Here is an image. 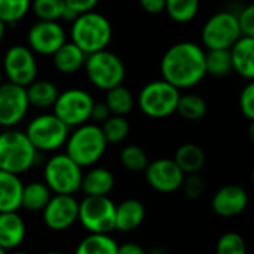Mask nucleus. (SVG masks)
<instances>
[{"mask_svg":"<svg viewBox=\"0 0 254 254\" xmlns=\"http://www.w3.org/2000/svg\"><path fill=\"white\" fill-rule=\"evenodd\" d=\"M1 79H3V71H1V68H0V85L3 83V82H1Z\"/></svg>","mask_w":254,"mask_h":254,"instance_id":"8fccbe9b","label":"nucleus"},{"mask_svg":"<svg viewBox=\"0 0 254 254\" xmlns=\"http://www.w3.org/2000/svg\"><path fill=\"white\" fill-rule=\"evenodd\" d=\"M94 103L92 95L85 89L70 88L60 92L52 107V113L71 129L91 121Z\"/></svg>","mask_w":254,"mask_h":254,"instance_id":"9b49d317","label":"nucleus"},{"mask_svg":"<svg viewBox=\"0 0 254 254\" xmlns=\"http://www.w3.org/2000/svg\"><path fill=\"white\" fill-rule=\"evenodd\" d=\"M240 110L249 119L254 121V80H250L240 94Z\"/></svg>","mask_w":254,"mask_h":254,"instance_id":"4c0bfd02","label":"nucleus"},{"mask_svg":"<svg viewBox=\"0 0 254 254\" xmlns=\"http://www.w3.org/2000/svg\"><path fill=\"white\" fill-rule=\"evenodd\" d=\"M115 176L109 168L91 167L83 173L80 192L85 196H109L115 188Z\"/></svg>","mask_w":254,"mask_h":254,"instance_id":"aec40b11","label":"nucleus"},{"mask_svg":"<svg viewBox=\"0 0 254 254\" xmlns=\"http://www.w3.org/2000/svg\"><path fill=\"white\" fill-rule=\"evenodd\" d=\"M70 34L71 42L89 55L107 49L113 36V28L104 15L91 10L77 15L71 22Z\"/></svg>","mask_w":254,"mask_h":254,"instance_id":"20e7f679","label":"nucleus"},{"mask_svg":"<svg viewBox=\"0 0 254 254\" xmlns=\"http://www.w3.org/2000/svg\"><path fill=\"white\" fill-rule=\"evenodd\" d=\"M208 104L204 100V97L198 94H185L180 95L179 104H177V112L183 119L195 122L202 119L207 115Z\"/></svg>","mask_w":254,"mask_h":254,"instance_id":"c756f323","label":"nucleus"},{"mask_svg":"<svg viewBox=\"0 0 254 254\" xmlns=\"http://www.w3.org/2000/svg\"><path fill=\"white\" fill-rule=\"evenodd\" d=\"M107 146L101 127L88 122L70 131L64 152L82 168H91L101 161Z\"/></svg>","mask_w":254,"mask_h":254,"instance_id":"f03ea898","label":"nucleus"},{"mask_svg":"<svg viewBox=\"0 0 254 254\" xmlns=\"http://www.w3.org/2000/svg\"><path fill=\"white\" fill-rule=\"evenodd\" d=\"M65 7L64 0H31V10L39 21H60Z\"/></svg>","mask_w":254,"mask_h":254,"instance_id":"72a5a7b5","label":"nucleus"},{"mask_svg":"<svg viewBox=\"0 0 254 254\" xmlns=\"http://www.w3.org/2000/svg\"><path fill=\"white\" fill-rule=\"evenodd\" d=\"M240 25L243 36H250L254 37V1L247 4L240 13H238Z\"/></svg>","mask_w":254,"mask_h":254,"instance_id":"58836bf2","label":"nucleus"},{"mask_svg":"<svg viewBox=\"0 0 254 254\" xmlns=\"http://www.w3.org/2000/svg\"><path fill=\"white\" fill-rule=\"evenodd\" d=\"M24 183L19 176L0 170V213L21 210Z\"/></svg>","mask_w":254,"mask_h":254,"instance_id":"412c9836","label":"nucleus"},{"mask_svg":"<svg viewBox=\"0 0 254 254\" xmlns=\"http://www.w3.org/2000/svg\"><path fill=\"white\" fill-rule=\"evenodd\" d=\"M25 135L39 153H57L65 146L70 128L54 113H40L25 127Z\"/></svg>","mask_w":254,"mask_h":254,"instance_id":"423d86ee","label":"nucleus"},{"mask_svg":"<svg viewBox=\"0 0 254 254\" xmlns=\"http://www.w3.org/2000/svg\"><path fill=\"white\" fill-rule=\"evenodd\" d=\"M83 168L65 152L52 153L43 165V182L54 195H76L80 192Z\"/></svg>","mask_w":254,"mask_h":254,"instance_id":"39448f33","label":"nucleus"},{"mask_svg":"<svg viewBox=\"0 0 254 254\" xmlns=\"http://www.w3.org/2000/svg\"><path fill=\"white\" fill-rule=\"evenodd\" d=\"M4 34H6V24L0 19V42L3 40Z\"/></svg>","mask_w":254,"mask_h":254,"instance_id":"49530a36","label":"nucleus"},{"mask_svg":"<svg viewBox=\"0 0 254 254\" xmlns=\"http://www.w3.org/2000/svg\"><path fill=\"white\" fill-rule=\"evenodd\" d=\"M39 152L31 144L24 131L4 129L0 132V170L22 176L37 162Z\"/></svg>","mask_w":254,"mask_h":254,"instance_id":"7ed1b4c3","label":"nucleus"},{"mask_svg":"<svg viewBox=\"0 0 254 254\" xmlns=\"http://www.w3.org/2000/svg\"><path fill=\"white\" fill-rule=\"evenodd\" d=\"M118 254H146V250L137 243H124L119 246Z\"/></svg>","mask_w":254,"mask_h":254,"instance_id":"37998d69","label":"nucleus"},{"mask_svg":"<svg viewBox=\"0 0 254 254\" xmlns=\"http://www.w3.org/2000/svg\"><path fill=\"white\" fill-rule=\"evenodd\" d=\"M146 254H171L168 250L162 249V247H152L149 252H146Z\"/></svg>","mask_w":254,"mask_h":254,"instance_id":"c03bdc74","label":"nucleus"},{"mask_svg":"<svg viewBox=\"0 0 254 254\" xmlns=\"http://www.w3.org/2000/svg\"><path fill=\"white\" fill-rule=\"evenodd\" d=\"M180 95V89L165 82L164 79L152 80L141 88L137 104L141 113L147 118L165 119L177 112Z\"/></svg>","mask_w":254,"mask_h":254,"instance_id":"0eeeda50","label":"nucleus"},{"mask_svg":"<svg viewBox=\"0 0 254 254\" xmlns=\"http://www.w3.org/2000/svg\"><path fill=\"white\" fill-rule=\"evenodd\" d=\"M43 225L52 232H65L79 222V201L74 195H52L42 211Z\"/></svg>","mask_w":254,"mask_h":254,"instance_id":"4468645a","label":"nucleus"},{"mask_svg":"<svg viewBox=\"0 0 254 254\" xmlns=\"http://www.w3.org/2000/svg\"><path fill=\"white\" fill-rule=\"evenodd\" d=\"M249 205V193L244 188L238 185L222 186L211 199L213 211L225 219L237 217L246 211Z\"/></svg>","mask_w":254,"mask_h":254,"instance_id":"f3484780","label":"nucleus"},{"mask_svg":"<svg viewBox=\"0 0 254 254\" xmlns=\"http://www.w3.org/2000/svg\"><path fill=\"white\" fill-rule=\"evenodd\" d=\"M112 116L107 104L104 101H98V103H94V107H92V112H91V121L97 122V124H103L106 122L109 118Z\"/></svg>","mask_w":254,"mask_h":254,"instance_id":"a19ab883","label":"nucleus"},{"mask_svg":"<svg viewBox=\"0 0 254 254\" xmlns=\"http://www.w3.org/2000/svg\"><path fill=\"white\" fill-rule=\"evenodd\" d=\"M182 190L189 199L201 198L204 190H205V185H204L202 177L199 174H188L183 180Z\"/></svg>","mask_w":254,"mask_h":254,"instance_id":"e433bc0d","label":"nucleus"},{"mask_svg":"<svg viewBox=\"0 0 254 254\" xmlns=\"http://www.w3.org/2000/svg\"><path fill=\"white\" fill-rule=\"evenodd\" d=\"M28 48L39 55H54L67 40L58 21H37L27 33Z\"/></svg>","mask_w":254,"mask_h":254,"instance_id":"dca6fc26","label":"nucleus"},{"mask_svg":"<svg viewBox=\"0 0 254 254\" xmlns=\"http://www.w3.org/2000/svg\"><path fill=\"white\" fill-rule=\"evenodd\" d=\"M0 254H7V252H6L4 249H1V247H0Z\"/></svg>","mask_w":254,"mask_h":254,"instance_id":"3c124183","label":"nucleus"},{"mask_svg":"<svg viewBox=\"0 0 254 254\" xmlns=\"http://www.w3.org/2000/svg\"><path fill=\"white\" fill-rule=\"evenodd\" d=\"M83 67L89 82L97 89L106 92L112 88L122 85L127 73L122 60L116 54L107 49L86 55V61Z\"/></svg>","mask_w":254,"mask_h":254,"instance_id":"6e6552de","label":"nucleus"},{"mask_svg":"<svg viewBox=\"0 0 254 254\" xmlns=\"http://www.w3.org/2000/svg\"><path fill=\"white\" fill-rule=\"evenodd\" d=\"M1 70L7 77V82L27 88L37 77L34 52L22 45L10 46L4 52Z\"/></svg>","mask_w":254,"mask_h":254,"instance_id":"f8f14e48","label":"nucleus"},{"mask_svg":"<svg viewBox=\"0 0 254 254\" xmlns=\"http://www.w3.org/2000/svg\"><path fill=\"white\" fill-rule=\"evenodd\" d=\"M31 9V0H0V19L6 25L16 24Z\"/></svg>","mask_w":254,"mask_h":254,"instance_id":"f704fd0d","label":"nucleus"},{"mask_svg":"<svg viewBox=\"0 0 254 254\" xmlns=\"http://www.w3.org/2000/svg\"><path fill=\"white\" fill-rule=\"evenodd\" d=\"M147 185L159 193H173L182 189L186 174L180 170L174 159L159 158L149 162L144 170Z\"/></svg>","mask_w":254,"mask_h":254,"instance_id":"2eb2a0df","label":"nucleus"},{"mask_svg":"<svg viewBox=\"0 0 254 254\" xmlns=\"http://www.w3.org/2000/svg\"><path fill=\"white\" fill-rule=\"evenodd\" d=\"M30 103L24 86L6 82L0 85V128L12 129L27 116Z\"/></svg>","mask_w":254,"mask_h":254,"instance_id":"ddd939ff","label":"nucleus"},{"mask_svg":"<svg viewBox=\"0 0 254 254\" xmlns=\"http://www.w3.org/2000/svg\"><path fill=\"white\" fill-rule=\"evenodd\" d=\"M85 61H86V54L73 42H65L52 55V63L55 70H58L63 74H73L79 71L85 65Z\"/></svg>","mask_w":254,"mask_h":254,"instance_id":"5701e85b","label":"nucleus"},{"mask_svg":"<svg viewBox=\"0 0 254 254\" xmlns=\"http://www.w3.org/2000/svg\"><path fill=\"white\" fill-rule=\"evenodd\" d=\"M216 254H247L246 240L238 232H226L217 240Z\"/></svg>","mask_w":254,"mask_h":254,"instance_id":"c9c22d12","label":"nucleus"},{"mask_svg":"<svg viewBox=\"0 0 254 254\" xmlns=\"http://www.w3.org/2000/svg\"><path fill=\"white\" fill-rule=\"evenodd\" d=\"M146 219V208L141 201L128 198L116 205L115 231L128 234L138 229Z\"/></svg>","mask_w":254,"mask_h":254,"instance_id":"6ab92c4d","label":"nucleus"},{"mask_svg":"<svg viewBox=\"0 0 254 254\" xmlns=\"http://www.w3.org/2000/svg\"><path fill=\"white\" fill-rule=\"evenodd\" d=\"M100 127H101V131H103L109 144H119V143L125 141L129 135V131H131L129 122L125 116L112 115Z\"/></svg>","mask_w":254,"mask_h":254,"instance_id":"2f4dec72","label":"nucleus"},{"mask_svg":"<svg viewBox=\"0 0 254 254\" xmlns=\"http://www.w3.org/2000/svg\"><path fill=\"white\" fill-rule=\"evenodd\" d=\"M243 37L238 13L220 10L211 15L201 30L205 49H231Z\"/></svg>","mask_w":254,"mask_h":254,"instance_id":"1a4fd4ad","label":"nucleus"},{"mask_svg":"<svg viewBox=\"0 0 254 254\" xmlns=\"http://www.w3.org/2000/svg\"><path fill=\"white\" fill-rule=\"evenodd\" d=\"M67 7H70L71 10H74L76 13H85V12H91L94 10V7L98 4L100 0H64Z\"/></svg>","mask_w":254,"mask_h":254,"instance_id":"ea45409f","label":"nucleus"},{"mask_svg":"<svg viewBox=\"0 0 254 254\" xmlns=\"http://www.w3.org/2000/svg\"><path fill=\"white\" fill-rule=\"evenodd\" d=\"M247 134H249L250 141L254 144V121H250V125H249V131H247Z\"/></svg>","mask_w":254,"mask_h":254,"instance_id":"a18cd8bd","label":"nucleus"},{"mask_svg":"<svg viewBox=\"0 0 254 254\" xmlns=\"http://www.w3.org/2000/svg\"><path fill=\"white\" fill-rule=\"evenodd\" d=\"M199 1L201 0H167L165 12L174 22L186 24L198 15Z\"/></svg>","mask_w":254,"mask_h":254,"instance_id":"7c9ffc66","label":"nucleus"},{"mask_svg":"<svg viewBox=\"0 0 254 254\" xmlns=\"http://www.w3.org/2000/svg\"><path fill=\"white\" fill-rule=\"evenodd\" d=\"M7 254H31V253H28V252H24V250H13V252H9Z\"/></svg>","mask_w":254,"mask_h":254,"instance_id":"de8ad7c7","label":"nucleus"},{"mask_svg":"<svg viewBox=\"0 0 254 254\" xmlns=\"http://www.w3.org/2000/svg\"><path fill=\"white\" fill-rule=\"evenodd\" d=\"M25 89L30 107H36L40 110L52 109L60 95L57 85L49 80H34Z\"/></svg>","mask_w":254,"mask_h":254,"instance_id":"393cba45","label":"nucleus"},{"mask_svg":"<svg viewBox=\"0 0 254 254\" xmlns=\"http://www.w3.org/2000/svg\"><path fill=\"white\" fill-rule=\"evenodd\" d=\"M162 79L177 89H189L207 76L205 49L193 42L170 46L161 60Z\"/></svg>","mask_w":254,"mask_h":254,"instance_id":"f257e3e1","label":"nucleus"},{"mask_svg":"<svg viewBox=\"0 0 254 254\" xmlns=\"http://www.w3.org/2000/svg\"><path fill=\"white\" fill-rule=\"evenodd\" d=\"M234 71L247 80H254V37L243 36L232 48Z\"/></svg>","mask_w":254,"mask_h":254,"instance_id":"4be33fe9","label":"nucleus"},{"mask_svg":"<svg viewBox=\"0 0 254 254\" xmlns=\"http://www.w3.org/2000/svg\"><path fill=\"white\" fill-rule=\"evenodd\" d=\"M52 195L54 193L43 180L28 182L27 185H24L21 210H25L28 213H42L51 201Z\"/></svg>","mask_w":254,"mask_h":254,"instance_id":"b1692460","label":"nucleus"},{"mask_svg":"<svg viewBox=\"0 0 254 254\" xmlns=\"http://www.w3.org/2000/svg\"><path fill=\"white\" fill-rule=\"evenodd\" d=\"M79 223L88 234H112L116 223V204L109 196H83L79 201Z\"/></svg>","mask_w":254,"mask_h":254,"instance_id":"9d476101","label":"nucleus"},{"mask_svg":"<svg viewBox=\"0 0 254 254\" xmlns=\"http://www.w3.org/2000/svg\"><path fill=\"white\" fill-rule=\"evenodd\" d=\"M167 0H140V4L144 12L150 15H158L165 10Z\"/></svg>","mask_w":254,"mask_h":254,"instance_id":"79ce46f5","label":"nucleus"},{"mask_svg":"<svg viewBox=\"0 0 254 254\" xmlns=\"http://www.w3.org/2000/svg\"><path fill=\"white\" fill-rule=\"evenodd\" d=\"M119 162L121 165L132 173L144 171L149 165V158L144 149L138 144H128L125 146L119 153Z\"/></svg>","mask_w":254,"mask_h":254,"instance_id":"473e14b6","label":"nucleus"},{"mask_svg":"<svg viewBox=\"0 0 254 254\" xmlns=\"http://www.w3.org/2000/svg\"><path fill=\"white\" fill-rule=\"evenodd\" d=\"M174 161L186 176L198 174L205 165V153L198 144L185 143L176 150Z\"/></svg>","mask_w":254,"mask_h":254,"instance_id":"a878e982","label":"nucleus"},{"mask_svg":"<svg viewBox=\"0 0 254 254\" xmlns=\"http://www.w3.org/2000/svg\"><path fill=\"white\" fill-rule=\"evenodd\" d=\"M0 132H1V128H0Z\"/></svg>","mask_w":254,"mask_h":254,"instance_id":"864d4df0","label":"nucleus"},{"mask_svg":"<svg viewBox=\"0 0 254 254\" xmlns=\"http://www.w3.org/2000/svg\"><path fill=\"white\" fill-rule=\"evenodd\" d=\"M27 237V225L18 211L0 213V247L7 253L18 250Z\"/></svg>","mask_w":254,"mask_h":254,"instance_id":"a211bd4d","label":"nucleus"},{"mask_svg":"<svg viewBox=\"0 0 254 254\" xmlns=\"http://www.w3.org/2000/svg\"><path fill=\"white\" fill-rule=\"evenodd\" d=\"M42 254H67V253H64V252H45V253H42Z\"/></svg>","mask_w":254,"mask_h":254,"instance_id":"09e8293b","label":"nucleus"},{"mask_svg":"<svg viewBox=\"0 0 254 254\" xmlns=\"http://www.w3.org/2000/svg\"><path fill=\"white\" fill-rule=\"evenodd\" d=\"M207 74L214 77H225L234 71L231 49H208L205 51Z\"/></svg>","mask_w":254,"mask_h":254,"instance_id":"c85d7f7f","label":"nucleus"},{"mask_svg":"<svg viewBox=\"0 0 254 254\" xmlns=\"http://www.w3.org/2000/svg\"><path fill=\"white\" fill-rule=\"evenodd\" d=\"M119 244L109 234H88L83 237L73 254H118Z\"/></svg>","mask_w":254,"mask_h":254,"instance_id":"bb28decb","label":"nucleus"},{"mask_svg":"<svg viewBox=\"0 0 254 254\" xmlns=\"http://www.w3.org/2000/svg\"><path fill=\"white\" fill-rule=\"evenodd\" d=\"M252 183H253V186H254V168H253V171H252Z\"/></svg>","mask_w":254,"mask_h":254,"instance_id":"603ef678","label":"nucleus"},{"mask_svg":"<svg viewBox=\"0 0 254 254\" xmlns=\"http://www.w3.org/2000/svg\"><path fill=\"white\" fill-rule=\"evenodd\" d=\"M104 103L107 104L112 115L127 116L132 112L134 104H135V98L128 88H125L124 85H119V86L112 88L106 92Z\"/></svg>","mask_w":254,"mask_h":254,"instance_id":"cd10ccee","label":"nucleus"}]
</instances>
